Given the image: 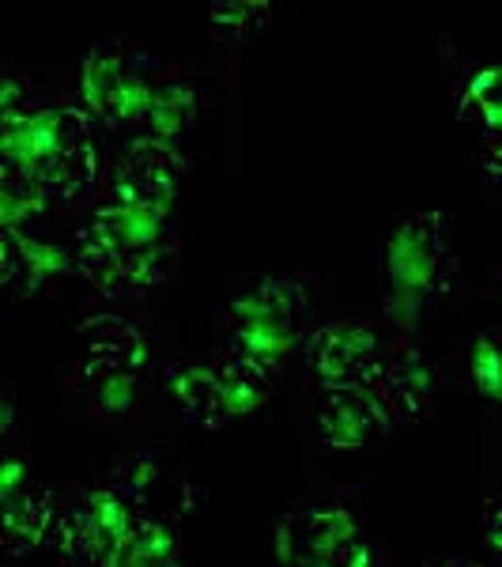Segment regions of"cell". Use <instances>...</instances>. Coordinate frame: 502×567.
<instances>
[{
  "instance_id": "cell-1",
  "label": "cell",
  "mask_w": 502,
  "mask_h": 567,
  "mask_svg": "<svg viewBox=\"0 0 502 567\" xmlns=\"http://www.w3.org/2000/svg\"><path fill=\"white\" fill-rule=\"evenodd\" d=\"M181 178L186 155L175 141L133 136L109 155L72 243V269L87 288L106 299H140L170 277Z\"/></svg>"
},
{
  "instance_id": "cell-2",
  "label": "cell",
  "mask_w": 502,
  "mask_h": 567,
  "mask_svg": "<svg viewBox=\"0 0 502 567\" xmlns=\"http://www.w3.org/2000/svg\"><path fill=\"white\" fill-rule=\"evenodd\" d=\"M4 175L39 186L53 208L95 200L106 159L98 130L76 99H34L4 76Z\"/></svg>"
},
{
  "instance_id": "cell-3",
  "label": "cell",
  "mask_w": 502,
  "mask_h": 567,
  "mask_svg": "<svg viewBox=\"0 0 502 567\" xmlns=\"http://www.w3.org/2000/svg\"><path fill=\"white\" fill-rule=\"evenodd\" d=\"M310 280L299 272H250L227 288L219 307L223 352L276 379L295 360H303L310 333Z\"/></svg>"
},
{
  "instance_id": "cell-4",
  "label": "cell",
  "mask_w": 502,
  "mask_h": 567,
  "mask_svg": "<svg viewBox=\"0 0 502 567\" xmlns=\"http://www.w3.org/2000/svg\"><path fill=\"white\" fill-rule=\"evenodd\" d=\"M461 272L458 231L438 208L408 213L386 227L378 243L381 299L394 322H412L423 310L442 303Z\"/></svg>"
},
{
  "instance_id": "cell-5",
  "label": "cell",
  "mask_w": 502,
  "mask_h": 567,
  "mask_svg": "<svg viewBox=\"0 0 502 567\" xmlns=\"http://www.w3.org/2000/svg\"><path fill=\"white\" fill-rule=\"evenodd\" d=\"M155 481L151 462H122L109 477L84 484L76 496L65 499V523H61L57 553L72 567H106L136 526L151 515L144 507Z\"/></svg>"
},
{
  "instance_id": "cell-6",
  "label": "cell",
  "mask_w": 502,
  "mask_h": 567,
  "mask_svg": "<svg viewBox=\"0 0 502 567\" xmlns=\"http://www.w3.org/2000/svg\"><path fill=\"white\" fill-rule=\"evenodd\" d=\"M151 368L148 329L122 315H95L80 329L72 386L103 420H122L140 405Z\"/></svg>"
},
{
  "instance_id": "cell-7",
  "label": "cell",
  "mask_w": 502,
  "mask_h": 567,
  "mask_svg": "<svg viewBox=\"0 0 502 567\" xmlns=\"http://www.w3.org/2000/svg\"><path fill=\"white\" fill-rule=\"evenodd\" d=\"M167 390L189 424L205 432H223L234 420L258 413L272 393V379L242 363L239 355L219 352L212 360L170 363Z\"/></svg>"
},
{
  "instance_id": "cell-8",
  "label": "cell",
  "mask_w": 502,
  "mask_h": 567,
  "mask_svg": "<svg viewBox=\"0 0 502 567\" xmlns=\"http://www.w3.org/2000/svg\"><path fill=\"white\" fill-rule=\"evenodd\" d=\"M280 567H378L367 529L336 499L295 503L276 523Z\"/></svg>"
},
{
  "instance_id": "cell-9",
  "label": "cell",
  "mask_w": 502,
  "mask_h": 567,
  "mask_svg": "<svg viewBox=\"0 0 502 567\" xmlns=\"http://www.w3.org/2000/svg\"><path fill=\"white\" fill-rule=\"evenodd\" d=\"M155 65L133 61L125 45L117 42H95L80 61V84H76V106L91 117L98 133L109 130H133L140 133L144 110L151 99Z\"/></svg>"
},
{
  "instance_id": "cell-10",
  "label": "cell",
  "mask_w": 502,
  "mask_h": 567,
  "mask_svg": "<svg viewBox=\"0 0 502 567\" xmlns=\"http://www.w3.org/2000/svg\"><path fill=\"white\" fill-rule=\"evenodd\" d=\"M389 337L374 322L352 315H333L310 326L303 341V368L322 390H363L381 368Z\"/></svg>"
},
{
  "instance_id": "cell-11",
  "label": "cell",
  "mask_w": 502,
  "mask_h": 567,
  "mask_svg": "<svg viewBox=\"0 0 502 567\" xmlns=\"http://www.w3.org/2000/svg\"><path fill=\"white\" fill-rule=\"evenodd\" d=\"M370 390L389 409L394 424H408V420H419L431 409L438 393V371L431 355L419 349L412 337L389 333L386 355H381V368L374 374Z\"/></svg>"
},
{
  "instance_id": "cell-12",
  "label": "cell",
  "mask_w": 502,
  "mask_h": 567,
  "mask_svg": "<svg viewBox=\"0 0 502 567\" xmlns=\"http://www.w3.org/2000/svg\"><path fill=\"white\" fill-rule=\"evenodd\" d=\"M394 427V416L381 405V398L370 386L363 390H322L314 413H310V435L314 443L333 451H352L381 432Z\"/></svg>"
},
{
  "instance_id": "cell-13",
  "label": "cell",
  "mask_w": 502,
  "mask_h": 567,
  "mask_svg": "<svg viewBox=\"0 0 502 567\" xmlns=\"http://www.w3.org/2000/svg\"><path fill=\"white\" fill-rule=\"evenodd\" d=\"M61 523H65V496L27 481L15 492H4V548L8 556L39 553V548H57Z\"/></svg>"
},
{
  "instance_id": "cell-14",
  "label": "cell",
  "mask_w": 502,
  "mask_h": 567,
  "mask_svg": "<svg viewBox=\"0 0 502 567\" xmlns=\"http://www.w3.org/2000/svg\"><path fill=\"white\" fill-rule=\"evenodd\" d=\"M461 122H469L483 141V163L491 178H502V65L469 76L458 99Z\"/></svg>"
},
{
  "instance_id": "cell-15",
  "label": "cell",
  "mask_w": 502,
  "mask_h": 567,
  "mask_svg": "<svg viewBox=\"0 0 502 567\" xmlns=\"http://www.w3.org/2000/svg\"><path fill=\"white\" fill-rule=\"evenodd\" d=\"M197 110H200L197 87L189 84L186 76H178V72L155 65L151 99H148V110H144V122L136 136H155V141L181 144V133L194 125Z\"/></svg>"
},
{
  "instance_id": "cell-16",
  "label": "cell",
  "mask_w": 502,
  "mask_h": 567,
  "mask_svg": "<svg viewBox=\"0 0 502 567\" xmlns=\"http://www.w3.org/2000/svg\"><path fill=\"white\" fill-rule=\"evenodd\" d=\"M57 272H65V254L53 250L50 243L34 239L27 231H4V261H0V280L8 296L23 299L34 296L50 284Z\"/></svg>"
},
{
  "instance_id": "cell-17",
  "label": "cell",
  "mask_w": 502,
  "mask_h": 567,
  "mask_svg": "<svg viewBox=\"0 0 502 567\" xmlns=\"http://www.w3.org/2000/svg\"><path fill=\"white\" fill-rule=\"evenodd\" d=\"M106 567H186L178 526L159 515H148L129 534V542L109 556Z\"/></svg>"
},
{
  "instance_id": "cell-18",
  "label": "cell",
  "mask_w": 502,
  "mask_h": 567,
  "mask_svg": "<svg viewBox=\"0 0 502 567\" xmlns=\"http://www.w3.org/2000/svg\"><path fill=\"white\" fill-rule=\"evenodd\" d=\"M464 379L480 401L502 413V326L472 333L464 344Z\"/></svg>"
},
{
  "instance_id": "cell-19",
  "label": "cell",
  "mask_w": 502,
  "mask_h": 567,
  "mask_svg": "<svg viewBox=\"0 0 502 567\" xmlns=\"http://www.w3.org/2000/svg\"><path fill=\"white\" fill-rule=\"evenodd\" d=\"M272 23V4L264 0H219L212 4V31L219 39H250Z\"/></svg>"
},
{
  "instance_id": "cell-20",
  "label": "cell",
  "mask_w": 502,
  "mask_h": 567,
  "mask_svg": "<svg viewBox=\"0 0 502 567\" xmlns=\"http://www.w3.org/2000/svg\"><path fill=\"white\" fill-rule=\"evenodd\" d=\"M483 534H488V548L502 560V488H495L483 503Z\"/></svg>"
},
{
  "instance_id": "cell-21",
  "label": "cell",
  "mask_w": 502,
  "mask_h": 567,
  "mask_svg": "<svg viewBox=\"0 0 502 567\" xmlns=\"http://www.w3.org/2000/svg\"><path fill=\"white\" fill-rule=\"evenodd\" d=\"M423 567H483L480 560H472V556H446V560H431Z\"/></svg>"
}]
</instances>
